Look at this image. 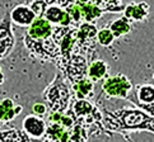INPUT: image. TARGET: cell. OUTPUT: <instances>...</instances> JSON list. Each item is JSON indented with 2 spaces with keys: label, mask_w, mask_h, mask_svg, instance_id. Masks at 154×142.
<instances>
[{
  "label": "cell",
  "mask_w": 154,
  "mask_h": 142,
  "mask_svg": "<svg viewBox=\"0 0 154 142\" xmlns=\"http://www.w3.org/2000/svg\"><path fill=\"white\" fill-rule=\"evenodd\" d=\"M4 81H5V75H4V72H3L2 66H0V86L4 84Z\"/></svg>",
  "instance_id": "obj_26"
},
{
  "label": "cell",
  "mask_w": 154,
  "mask_h": 142,
  "mask_svg": "<svg viewBox=\"0 0 154 142\" xmlns=\"http://www.w3.org/2000/svg\"><path fill=\"white\" fill-rule=\"evenodd\" d=\"M134 85L124 74L107 76L103 80L101 91L107 98H119V99H129L133 94Z\"/></svg>",
  "instance_id": "obj_6"
},
{
  "label": "cell",
  "mask_w": 154,
  "mask_h": 142,
  "mask_svg": "<svg viewBox=\"0 0 154 142\" xmlns=\"http://www.w3.org/2000/svg\"><path fill=\"white\" fill-rule=\"evenodd\" d=\"M108 28L112 32L115 40H116V38H120V37H122L125 34H129L131 32L133 25H131V22H129L125 17H121L116 20L111 22V24H109Z\"/></svg>",
  "instance_id": "obj_20"
},
{
  "label": "cell",
  "mask_w": 154,
  "mask_h": 142,
  "mask_svg": "<svg viewBox=\"0 0 154 142\" xmlns=\"http://www.w3.org/2000/svg\"><path fill=\"white\" fill-rule=\"evenodd\" d=\"M73 1H75V3H88L89 0H73Z\"/></svg>",
  "instance_id": "obj_27"
},
{
  "label": "cell",
  "mask_w": 154,
  "mask_h": 142,
  "mask_svg": "<svg viewBox=\"0 0 154 142\" xmlns=\"http://www.w3.org/2000/svg\"><path fill=\"white\" fill-rule=\"evenodd\" d=\"M43 1H46L47 4H50V1H51V0H43Z\"/></svg>",
  "instance_id": "obj_28"
},
{
  "label": "cell",
  "mask_w": 154,
  "mask_h": 142,
  "mask_svg": "<svg viewBox=\"0 0 154 142\" xmlns=\"http://www.w3.org/2000/svg\"><path fill=\"white\" fill-rule=\"evenodd\" d=\"M87 69H88V60L85 58V56L80 53H74L69 58V61L65 64V66L61 69L60 72L63 74L65 81L70 86L78 80L85 78Z\"/></svg>",
  "instance_id": "obj_7"
},
{
  "label": "cell",
  "mask_w": 154,
  "mask_h": 142,
  "mask_svg": "<svg viewBox=\"0 0 154 142\" xmlns=\"http://www.w3.org/2000/svg\"><path fill=\"white\" fill-rule=\"evenodd\" d=\"M47 5L48 4L46 1H43V0H35V1L29 5V8L32 9V12L35 13L36 17H41L43 12H45V9L47 8Z\"/></svg>",
  "instance_id": "obj_24"
},
{
  "label": "cell",
  "mask_w": 154,
  "mask_h": 142,
  "mask_svg": "<svg viewBox=\"0 0 154 142\" xmlns=\"http://www.w3.org/2000/svg\"><path fill=\"white\" fill-rule=\"evenodd\" d=\"M108 70L109 66L106 61L98 58L93 60V61L88 62V69H87V78L93 83H98V81L104 80L108 76Z\"/></svg>",
  "instance_id": "obj_15"
},
{
  "label": "cell",
  "mask_w": 154,
  "mask_h": 142,
  "mask_svg": "<svg viewBox=\"0 0 154 142\" xmlns=\"http://www.w3.org/2000/svg\"><path fill=\"white\" fill-rule=\"evenodd\" d=\"M115 42V37L108 27H104L102 29L97 31V43H100L103 47H109Z\"/></svg>",
  "instance_id": "obj_22"
},
{
  "label": "cell",
  "mask_w": 154,
  "mask_h": 142,
  "mask_svg": "<svg viewBox=\"0 0 154 142\" xmlns=\"http://www.w3.org/2000/svg\"><path fill=\"white\" fill-rule=\"evenodd\" d=\"M88 141V127L75 122L69 129V142H87Z\"/></svg>",
  "instance_id": "obj_21"
},
{
  "label": "cell",
  "mask_w": 154,
  "mask_h": 142,
  "mask_svg": "<svg viewBox=\"0 0 154 142\" xmlns=\"http://www.w3.org/2000/svg\"><path fill=\"white\" fill-rule=\"evenodd\" d=\"M65 12L68 13V15L70 17L71 19V23H73V25H79L82 22H83V19H82V12H80V8H79V5L76 4L75 1L73 3H70L66 8L64 9Z\"/></svg>",
  "instance_id": "obj_23"
},
{
  "label": "cell",
  "mask_w": 154,
  "mask_h": 142,
  "mask_svg": "<svg viewBox=\"0 0 154 142\" xmlns=\"http://www.w3.org/2000/svg\"><path fill=\"white\" fill-rule=\"evenodd\" d=\"M43 137L54 142H69V129H65L56 123L48 122L46 123V132Z\"/></svg>",
  "instance_id": "obj_17"
},
{
  "label": "cell",
  "mask_w": 154,
  "mask_h": 142,
  "mask_svg": "<svg viewBox=\"0 0 154 142\" xmlns=\"http://www.w3.org/2000/svg\"><path fill=\"white\" fill-rule=\"evenodd\" d=\"M42 17L46 20L50 22L52 25H56V27L73 25L68 13L65 12L63 8H60L55 4H48L47 5V8L45 9V12H43V14H42Z\"/></svg>",
  "instance_id": "obj_11"
},
{
  "label": "cell",
  "mask_w": 154,
  "mask_h": 142,
  "mask_svg": "<svg viewBox=\"0 0 154 142\" xmlns=\"http://www.w3.org/2000/svg\"><path fill=\"white\" fill-rule=\"evenodd\" d=\"M149 4L146 1L131 3L124 8V17L129 22H144L149 17Z\"/></svg>",
  "instance_id": "obj_12"
},
{
  "label": "cell",
  "mask_w": 154,
  "mask_h": 142,
  "mask_svg": "<svg viewBox=\"0 0 154 142\" xmlns=\"http://www.w3.org/2000/svg\"><path fill=\"white\" fill-rule=\"evenodd\" d=\"M42 96L50 112L64 113L68 111L71 100V89L60 71L56 74L52 83L45 89Z\"/></svg>",
  "instance_id": "obj_3"
},
{
  "label": "cell",
  "mask_w": 154,
  "mask_h": 142,
  "mask_svg": "<svg viewBox=\"0 0 154 142\" xmlns=\"http://www.w3.org/2000/svg\"><path fill=\"white\" fill-rule=\"evenodd\" d=\"M54 25L42 17H36L23 36V43L32 56L42 61L54 62L55 43L52 40Z\"/></svg>",
  "instance_id": "obj_1"
},
{
  "label": "cell",
  "mask_w": 154,
  "mask_h": 142,
  "mask_svg": "<svg viewBox=\"0 0 154 142\" xmlns=\"http://www.w3.org/2000/svg\"><path fill=\"white\" fill-rule=\"evenodd\" d=\"M23 132L29 136L32 140H41L43 138L46 132V122L41 117L29 114L23 119Z\"/></svg>",
  "instance_id": "obj_10"
},
{
  "label": "cell",
  "mask_w": 154,
  "mask_h": 142,
  "mask_svg": "<svg viewBox=\"0 0 154 142\" xmlns=\"http://www.w3.org/2000/svg\"><path fill=\"white\" fill-rule=\"evenodd\" d=\"M134 98L130 96L129 100L135 105H139L149 116H153V102H154V86L153 84H143L136 88Z\"/></svg>",
  "instance_id": "obj_9"
},
{
  "label": "cell",
  "mask_w": 154,
  "mask_h": 142,
  "mask_svg": "<svg viewBox=\"0 0 154 142\" xmlns=\"http://www.w3.org/2000/svg\"><path fill=\"white\" fill-rule=\"evenodd\" d=\"M97 27L89 22H82L76 25V51L85 56L88 62L93 61L97 46Z\"/></svg>",
  "instance_id": "obj_5"
},
{
  "label": "cell",
  "mask_w": 154,
  "mask_h": 142,
  "mask_svg": "<svg viewBox=\"0 0 154 142\" xmlns=\"http://www.w3.org/2000/svg\"><path fill=\"white\" fill-rule=\"evenodd\" d=\"M12 24L9 13H7L0 20V60L9 56L15 46V37L12 31Z\"/></svg>",
  "instance_id": "obj_8"
},
{
  "label": "cell",
  "mask_w": 154,
  "mask_h": 142,
  "mask_svg": "<svg viewBox=\"0 0 154 142\" xmlns=\"http://www.w3.org/2000/svg\"><path fill=\"white\" fill-rule=\"evenodd\" d=\"M23 111V107L14 103L13 99L5 98L0 100V123H9L17 118Z\"/></svg>",
  "instance_id": "obj_13"
},
{
  "label": "cell",
  "mask_w": 154,
  "mask_h": 142,
  "mask_svg": "<svg viewBox=\"0 0 154 142\" xmlns=\"http://www.w3.org/2000/svg\"><path fill=\"white\" fill-rule=\"evenodd\" d=\"M70 111L75 118V122L83 124L85 127L96 124L100 129H104L102 112L96 104L91 103L88 99H75Z\"/></svg>",
  "instance_id": "obj_4"
},
{
  "label": "cell",
  "mask_w": 154,
  "mask_h": 142,
  "mask_svg": "<svg viewBox=\"0 0 154 142\" xmlns=\"http://www.w3.org/2000/svg\"><path fill=\"white\" fill-rule=\"evenodd\" d=\"M9 17L12 23L19 27H28L35 20L36 15L32 12V9L27 5H18L9 12Z\"/></svg>",
  "instance_id": "obj_14"
},
{
  "label": "cell",
  "mask_w": 154,
  "mask_h": 142,
  "mask_svg": "<svg viewBox=\"0 0 154 142\" xmlns=\"http://www.w3.org/2000/svg\"><path fill=\"white\" fill-rule=\"evenodd\" d=\"M76 4H78L79 8H80L82 19H83V22H89V23H93L94 20L100 19L104 14V12L100 7H97L96 4H93L91 1H88V3H76Z\"/></svg>",
  "instance_id": "obj_18"
},
{
  "label": "cell",
  "mask_w": 154,
  "mask_h": 142,
  "mask_svg": "<svg viewBox=\"0 0 154 142\" xmlns=\"http://www.w3.org/2000/svg\"><path fill=\"white\" fill-rule=\"evenodd\" d=\"M103 127L113 132H130V131H148L154 132V118L140 109L122 108L115 113L103 111Z\"/></svg>",
  "instance_id": "obj_2"
},
{
  "label": "cell",
  "mask_w": 154,
  "mask_h": 142,
  "mask_svg": "<svg viewBox=\"0 0 154 142\" xmlns=\"http://www.w3.org/2000/svg\"><path fill=\"white\" fill-rule=\"evenodd\" d=\"M94 85L96 84L85 76L73 85H70V89L74 91L75 99H89L94 95Z\"/></svg>",
  "instance_id": "obj_16"
},
{
  "label": "cell",
  "mask_w": 154,
  "mask_h": 142,
  "mask_svg": "<svg viewBox=\"0 0 154 142\" xmlns=\"http://www.w3.org/2000/svg\"><path fill=\"white\" fill-rule=\"evenodd\" d=\"M32 111H33L35 113V116H38V117H42V116H46V114L48 113V108L47 105L45 104V103H41V102H38V103H35L33 107H32Z\"/></svg>",
  "instance_id": "obj_25"
},
{
  "label": "cell",
  "mask_w": 154,
  "mask_h": 142,
  "mask_svg": "<svg viewBox=\"0 0 154 142\" xmlns=\"http://www.w3.org/2000/svg\"><path fill=\"white\" fill-rule=\"evenodd\" d=\"M0 142H33V140L27 136L23 131L10 128L0 131Z\"/></svg>",
  "instance_id": "obj_19"
},
{
  "label": "cell",
  "mask_w": 154,
  "mask_h": 142,
  "mask_svg": "<svg viewBox=\"0 0 154 142\" xmlns=\"http://www.w3.org/2000/svg\"><path fill=\"white\" fill-rule=\"evenodd\" d=\"M43 142H46V140H45V141H43Z\"/></svg>",
  "instance_id": "obj_29"
}]
</instances>
